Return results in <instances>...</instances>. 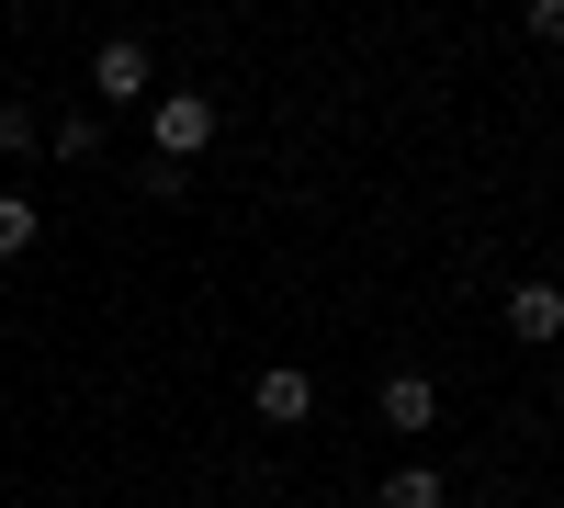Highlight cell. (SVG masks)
I'll use <instances>...</instances> for the list:
<instances>
[{"label": "cell", "instance_id": "52a82bcc", "mask_svg": "<svg viewBox=\"0 0 564 508\" xmlns=\"http://www.w3.org/2000/svg\"><path fill=\"white\" fill-rule=\"evenodd\" d=\"M57 159H68V170L102 159V114H57Z\"/></svg>", "mask_w": 564, "mask_h": 508}, {"label": "cell", "instance_id": "ba28073f", "mask_svg": "<svg viewBox=\"0 0 564 508\" xmlns=\"http://www.w3.org/2000/svg\"><path fill=\"white\" fill-rule=\"evenodd\" d=\"M23 249H34V204L0 193V260H23Z\"/></svg>", "mask_w": 564, "mask_h": 508}, {"label": "cell", "instance_id": "3957f363", "mask_svg": "<svg viewBox=\"0 0 564 508\" xmlns=\"http://www.w3.org/2000/svg\"><path fill=\"white\" fill-rule=\"evenodd\" d=\"M249 407H260L271 430H305V407H316V385H305V361H260V374H249Z\"/></svg>", "mask_w": 564, "mask_h": 508}, {"label": "cell", "instance_id": "6da1fadb", "mask_svg": "<svg viewBox=\"0 0 564 508\" xmlns=\"http://www.w3.org/2000/svg\"><path fill=\"white\" fill-rule=\"evenodd\" d=\"M148 136H159V170H181V159H204L215 148V102H204V90H148Z\"/></svg>", "mask_w": 564, "mask_h": 508}, {"label": "cell", "instance_id": "9c48e42d", "mask_svg": "<svg viewBox=\"0 0 564 508\" xmlns=\"http://www.w3.org/2000/svg\"><path fill=\"white\" fill-rule=\"evenodd\" d=\"M23 148H34V114H23V102H0V159H23Z\"/></svg>", "mask_w": 564, "mask_h": 508}, {"label": "cell", "instance_id": "30bf717a", "mask_svg": "<svg viewBox=\"0 0 564 508\" xmlns=\"http://www.w3.org/2000/svg\"><path fill=\"white\" fill-rule=\"evenodd\" d=\"M531 45H564V0H531Z\"/></svg>", "mask_w": 564, "mask_h": 508}, {"label": "cell", "instance_id": "277c9868", "mask_svg": "<svg viewBox=\"0 0 564 508\" xmlns=\"http://www.w3.org/2000/svg\"><path fill=\"white\" fill-rule=\"evenodd\" d=\"M508 339H564V283H508Z\"/></svg>", "mask_w": 564, "mask_h": 508}, {"label": "cell", "instance_id": "7a4b0ae2", "mask_svg": "<svg viewBox=\"0 0 564 508\" xmlns=\"http://www.w3.org/2000/svg\"><path fill=\"white\" fill-rule=\"evenodd\" d=\"M148 79H159V57L135 34H102L90 45V90H102V102H148Z\"/></svg>", "mask_w": 564, "mask_h": 508}, {"label": "cell", "instance_id": "5b68a950", "mask_svg": "<svg viewBox=\"0 0 564 508\" xmlns=\"http://www.w3.org/2000/svg\"><path fill=\"white\" fill-rule=\"evenodd\" d=\"M430 419H441V385H430V374H384V430H406V441H417Z\"/></svg>", "mask_w": 564, "mask_h": 508}, {"label": "cell", "instance_id": "8992f818", "mask_svg": "<svg viewBox=\"0 0 564 508\" xmlns=\"http://www.w3.org/2000/svg\"><path fill=\"white\" fill-rule=\"evenodd\" d=\"M384 508H441V464H395L384 475Z\"/></svg>", "mask_w": 564, "mask_h": 508}]
</instances>
